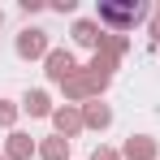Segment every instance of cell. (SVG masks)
<instances>
[{
  "label": "cell",
  "instance_id": "6da1fadb",
  "mask_svg": "<svg viewBox=\"0 0 160 160\" xmlns=\"http://www.w3.org/2000/svg\"><path fill=\"white\" fill-rule=\"evenodd\" d=\"M147 18V4H112V0H100V9H95V22L100 26H108L112 35H121V30H130V26H138Z\"/></svg>",
  "mask_w": 160,
  "mask_h": 160
},
{
  "label": "cell",
  "instance_id": "7a4b0ae2",
  "mask_svg": "<svg viewBox=\"0 0 160 160\" xmlns=\"http://www.w3.org/2000/svg\"><path fill=\"white\" fill-rule=\"evenodd\" d=\"M48 52H52V48H48V30L26 26L22 35H18V56H22V61H39V56L48 61Z\"/></svg>",
  "mask_w": 160,
  "mask_h": 160
},
{
  "label": "cell",
  "instance_id": "3957f363",
  "mask_svg": "<svg viewBox=\"0 0 160 160\" xmlns=\"http://www.w3.org/2000/svg\"><path fill=\"white\" fill-rule=\"evenodd\" d=\"M43 65H48V78H52V82H61V87H65V82L78 74V65H74V52H65V48H52Z\"/></svg>",
  "mask_w": 160,
  "mask_h": 160
},
{
  "label": "cell",
  "instance_id": "277c9868",
  "mask_svg": "<svg viewBox=\"0 0 160 160\" xmlns=\"http://www.w3.org/2000/svg\"><path fill=\"white\" fill-rule=\"evenodd\" d=\"M35 152H39V147H35V138L22 134V130H13V134H9V143H4V160H30Z\"/></svg>",
  "mask_w": 160,
  "mask_h": 160
},
{
  "label": "cell",
  "instance_id": "5b68a950",
  "mask_svg": "<svg viewBox=\"0 0 160 160\" xmlns=\"http://www.w3.org/2000/svg\"><path fill=\"white\" fill-rule=\"evenodd\" d=\"M74 43H82V48H95V52H100V43H104V30H100V22H91V18L74 22Z\"/></svg>",
  "mask_w": 160,
  "mask_h": 160
},
{
  "label": "cell",
  "instance_id": "8992f818",
  "mask_svg": "<svg viewBox=\"0 0 160 160\" xmlns=\"http://www.w3.org/2000/svg\"><path fill=\"white\" fill-rule=\"evenodd\" d=\"M121 160H156V138H147V134H134L130 143L121 147Z\"/></svg>",
  "mask_w": 160,
  "mask_h": 160
},
{
  "label": "cell",
  "instance_id": "52a82bcc",
  "mask_svg": "<svg viewBox=\"0 0 160 160\" xmlns=\"http://www.w3.org/2000/svg\"><path fill=\"white\" fill-rule=\"evenodd\" d=\"M82 126H91V130H108V126H112V108L100 104V100H91V104L82 108Z\"/></svg>",
  "mask_w": 160,
  "mask_h": 160
},
{
  "label": "cell",
  "instance_id": "ba28073f",
  "mask_svg": "<svg viewBox=\"0 0 160 160\" xmlns=\"http://www.w3.org/2000/svg\"><path fill=\"white\" fill-rule=\"evenodd\" d=\"M52 121H56V134H61V138H74V134L82 130V112L78 108H56Z\"/></svg>",
  "mask_w": 160,
  "mask_h": 160
},
{
  "label": "cell",
  "instance_id": "9c48e42d",
  "mask_svg": "<svg viewBox=\"0 0 160 160\" xmlns=\"http://www.w3.org/2000/svg\"><path fill=\"white\" fill-rule=\"evenodd\" d=\"M22 112H30V117H52V100H48V91H26Z\"/></svg>",
  "mask_w": 160,
  "mask_h": 160
},
{
  "label": "cell",
  "instance_id": "30bf717a",
  "mask_svg": "<svg viewBox=\"0 0 160 160\" xmlns=\"http://www.w3.org/2000/svg\"><path fill=\"white\" fill-rule=\"evenodd\" d=\"M39 160H69V138H61V134L43 138V147H39Z\"/></svg>",
  "mask_w": 160,
  "mask_h": 160
},
{
  "label": "cell",
  "instance_id": "8fae6325",
  "mask_svg": "<svg viewBox=\"0 0 160 160\" xmlns=\"http://www.w3.org/2000/svg\"><path fill=\"white\" fill-rule=\"evenodd\" d=\"M18 121V104L13 100H0V126H13Z\"/></svg>",
  "mask_w": 160,
  "mask_h": 160
},
{
  "label": "cell",
  "instance_id": "7c38bea8",
  "mask_svg": "<svg viewBox=\"0 0 160 160\" xmlns=\"http://www.w3.org/2000/svg\"><path fill=\"white\" fill-rule=\"evenodd\" d=\"M91 160H121V152H112V147H95Z\"/></svg>",
  "mask_w": 160,
  "mask_h": 160
},
{
  "label": "cell",
  "instance_id": "4fadbf2b",
  "mask_svg": "<svg viewBox=\"0 0 160 160\" xmlns=\"http://www.w3.org/2000/svg\"><path fill=\"white\" fill-rule=\"evenodd\" d=\"M152 39L160 43V9H156V22H152Z\"/></svg>",
  "mask_w": 160,
  "mask_h": 160
},
{
  "label": "cell",
  "instance_id": "5bb4252c",
  "mask_svg": "<svg viewBox=\"0 0 160 160\" xmlns=\"http://www.w3.org/2000/svg\"><path fill=\"white\" fill-rule=\"evenodd\" d=\"M0 22H4V13H0Z\"/></svg>",
  "mask_w": 160,
  "mask_h": 160
},
{
  "label": "cell",
  "instance_id": "9a60e30c",
  "mask_svg": "<svg viewBox=\"0 0 160 160\" xmlns=\"http://www.w3.org/2000/svg\"><path fill=\"white\" fill-rule=\"evenodd\" d=\"M0 160H4V156H0Z\"/></svg>",
  "mask_w": 160,
  "mask_h": 160
}]
</instances>
